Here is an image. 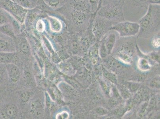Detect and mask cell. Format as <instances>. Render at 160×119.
Segmentation results:
<instances>
[{"label": "cell", "mask_w": 160, "mask_h": 119, "mask_svg": "<svg viewBox=\"0 0 160 119\" xmlns=\"http://www.w3.org/2000/svg\"><path fill=\"white\" fill-rule=\"evenodd\" d=\"M145 15L139 20V36L148 37L160 30V5H151Z\"/></svg>", "instance_id": "obj_1"}, {"label": "cell", "mask_w": 160, "mask_h": 119, "mask_svg": "<svg viewBox=\"0 0 160 119\" xmlns=\"http://www.w3.org/2000/svg\"><path fill=\"white\" fill-rule=\"evenodd\" d=\"M125 1L119 0L102 6L96 14L107 19L114 24L124 21L123 7Z\"/></svg>", "instance_id": "obj_2"}, {"label": "cell", "mask_w": 160, "mask_h": 119, "mask_svg": "<svg viewBox=\"0 0 160 119\" xmlns=\"http://www.w3.org/2000/svg\"><path fill=\"white\" fill-rule=\"evenodd\" d=\"M92 15L68 8V19L72 26L77 30H86L92 20Z\"/></svg>", "instance_id": "obj_3"}, {"label": "cell", "mask_w": 160, "mask_h": 119, "mask_svg": "<svg viewBox=\"0 0 160 119\" xmlns=\"http://www.w3.org/2000/svg\"><path fill=\"white\" fill-rule=\"evenodd\" d=\"M114 23L101 16L96 14L92 17L91 29L93 34L97 40L104 37L108 31L111 30Z\"/></svg>", "instance_id": "obj_4"}, {"label": "cell", "mask_w": 160, "mask_h": 119, "mask_svg": "<svg viewBox=\"0 0 160 119\" xmlns=\"http://www.w3.org/2000/svg\"><path fill=\"white\" fill-rule=\"evenodd\" d=\"M111 30L116 31L121 37H131L138 34L139 26L138 23L124 21L113 24Z\"/></svg>", "instance_id": "obj_5"}, {"label": "cell", "mask_w": 160, "mask_h": 119, "mask_svg": "<svg viewBox=\"0 0 160 119\" xmlns=\"http://www.w3.org/2000/svg\"><path fill=\"white\" fill-rule=\"evenodd\" d=\"M3 6L5 11L13 16L17 20H21V18H23V16L25 14V10L26 9L11 0H5Z\"/></svg>", "instance_id": "obj_6"}, {"label": "cell", "mask_w": 160, "mask_h": 119, "mask_svg": "<svg viewBox=\"0 0 160 119\" xmlns=\"http://www.w3.org/2000/svg\"><path fill=\"white\" fill-rule=\"evenodd\" d=\"M68 6L69 9L92 14L88 0H69Z\"/></svg>", "instance_id": "obj_7"}, {"label": "cell", "mask_w": 160, "mask_h": 119, "mask_svg": "<svg viewBox=\"0 0 160 119\" xmlns=\"http://www.w3.org/2000/svg\"><path fill=\"white\" fill-rule=\"evenodd\" d=\"M17 51V47L13 39L5 35L0 38V52L2 53H13Z\"/></svg>", "instance_id": "obj_8"}, {"label": "cell", "mask_w": 160, "mask_h": 119, "mask_svg": "<svg viewBox=\"0 0 160 119\" xmlns=\"http://www.w3.org/2000/svg\"><path fill=\"white\" fill-rule=\"evenodd\" d=\"M7 75L10 82L17 83L20 79V72L18 66L13 63H8L6 64Z\"/></svg>", "instance_id": "obj_9"}, {"label": "cell", "mask_w": 160, "mask_h": 119, "mask_svg": "<svg viewBox=\"0 0 160 119\" xmlns=\"http://www.w3.org/2000/svg\"><path fill=\"white\" fill-rule=\"evenodd\" d=\"M110 31V32L105 35L102 41L104 43L106 50L110 52L113 49L114 46L117 40V36L116 34V31Z\"/></svg>", "instance_id": "obj_10"}, {"label": "cell", "mask_w": 160, "mask_h": 119, "mask_svg": "<svg viewBox=\"0 0 160 119\" xmlns=\"http://www.w3.org/2000/svg\"><path fill=\"white\" fill-rule=\"evenodd\" d=\"M47 19L49 23L50 30L52 32L58 33L62 31V25L59 19L52 16H48Z\"/></svg>", "instance_id": "obj_11"}, {"label": "cell", "mask_w": 160, "mask_h": 119, "mask_svg": "<svg viewBox=\"0 0 160 119\" xmlns=\"http://www.w3.org/2000/svg\"><path fill=\"white\" fill-rule=\"evenodd\" d=\"M133 5L148 9L151 5H160V0H131Z\"/></svg>", "instance_id": "obj_12"}, {"label": "cell", "mask_w": 160, "mask_h": 119, "mask_svg": "<svg viewBox=\"0 0 160 119\" xmlns=\"http://www.w3.org/2000/svg\"><path fill=\"white\" fill-rule=\"evenodd\" d=\"M0 33L12 39H15V36L13 27L11 23H7L0 26Z\"/></svg>", "instance_id": "obj_13"}, {"label": "cell", "mask_w": 160, "mask_h": 119, "mask_svg": "<svg viewBox=\"0 0 160 119\" xmlns=\"http://www.w3.org/2000/svg\"><path fill=\"white\" fill-rule=\"evenodd\" d=\"M25 9H31L35 7V0H11Z\"/></svg>", "instance_id": "obj_14"}, {"label": "cell", "mask_w": 160, "mask_h": 119, "mask_svg": "<svg viewBox=\"0 0 160 119\" xmlns=\"http://www.w3.org/2000/svg\"><path fill=\"white\" fill-rule=\"evenodd\" d=\"M18 111L17 107L14 104H10L7 106L5 110V114L10 117H14L18 114Z\"/></svg>", "instance_id": "obj_15"}, {"label": "cell", "mask_w": 160, "mask_h": 119, "mask_svg": "<svg viewBox=\"0 0 160 119\" xmlns=\"http://www.w3.org/2000/svg\"><path fill=\"white\" fill-rule=\"evenodd\" d=\"M7 14L8 13L6 11L4 12L3 10L0 9V26L11 22V19Z\"/></svg>", "instance_id": "obj_16"}, {"label": "cell", "mask_w": 160, "mask_h": 119, "mask_svg": "<svg viewBox=\"0 0 160 119\" xmlns=\"http://www.w3.org/2000/svg\"><path fill=\"white\" fill-rule=\"evenodd\" d=\"M19 50L23 53H28L30 50V45L26 39H22L21 40L19 45Z\"/></svg>", "instance_id": "obj_17"}, {"label": "cell", "mask_w": 160, "mask_h": 119, "mask_svg": "<svg viewBox=\"0 0 160 119\" xmlns=\"http://www.w3.org/2000/svg\"><path fill=\"white\" fill-rule=\"evenodd\" d=\"M45 3L52 8H57L60 6L63 0H43Z\"/></svg>", "instance_id": "obj_18"}, {"label": "cell", "mask_w": 160, "mask_h": 119, "mask_svg": "<svg viewBox=\"0 0 160 119\" xmlns=\"http://www.w3.org/2000/svg\"><path fill=\"white\" fill-rule=\"evenodd\" d=\"M100 0H88L89 2L91 11L93 16L95 15L96 12L98 9Z\"/></svg>", "instance_id": "obj_19"}, {"label": "cell", "mask_w": 160, "mask_h": 119, "mask_svg": "<svg viewBox=\"0 0 160 119\" xmlns=\"http://www.w3.org/2000/svg\"><path fill=\"white\" fill-rule=\"evenodd\" d=\"M138 66L139 69L142 70H148L150 69V65L148 61L145 59H142L139 60L138 62Z\"/></svg>", "instance_id": "obj_20"}, {"label": "cell", "mask_w": 160, "mask_h": 119, "mask_svg": "<svg viewBox=\"0 0 160 119\" xmlns=\"http://www.w3.org/2000/svg\"><path fill=\"white\" fill-rule=\"evenodd\" d=\"M61 72L65 74L68 75L71 72V67L68 64L62 63L59 66Z\"/></svg>", "instance_id": "obj_21"}, {"label": "cell", "mask_w": 160, "mask_h": 119, "mask_svg": "<svg viewBox=\"0 0 160 119\" xmlns=\"http://www.w3.org/2000/svg\"><path fill=\"white\" fill-rule=\"evenodd\" d=\"M46 28L45 23L42 20H38L36 24V29L39 32H43Z\"/></svg>", "instance_id": "obj_22"}, {"label": "cell", "mask_w": 160, "mask_h": 119, "mask_svg": "<svg viewBox=\"0 0 160 119\" xmlns=\"http://www.w3.org/2000/svg\"><path fill=\"white\" fill-rule=\"evenodd\" d=\"M69 114L66 111H62L57 114L56 118L58 119H67L69 118Z\"/></svg>", "instance_id": "obj_23"}, {"label": "cell", "mask_w": 160, "mask_h": 119, "mask_svg": "<svg viewBox=\"0 0 160 119\" xmlns=\"http://www.w3.org/2000/svg\"><path fill=\"white\" fill-rule=\"evenodd\" d=\"M152 44L155 48L159 47L160 46V37H156L154 38L152 40Z\"/></svg>", "instance_id": "obj_24"}, {"label": "cell", "mask_w": 160, "mask_h": 119, "mask_svg": "<svg viewBox=\"0 0 160 119\" xmlns=\"http://www.w3.org/2000/svg\"><path fill=\"white\" fill-rule=\"evenodd\" d=\"M118 1L119 0H102V6L107 5V4L110 3L116 2V1Z\"/></svg>", "instance_id": "obj_25"}, {"label": "cell", "mask_w": 160, "mask_h": 119, "mask_svg": "<svg viewBox=\"0 0 160 119\" xmlns=\"http://www.w3.org/2000/svg\"><path fill=\"white\" fill-rule=\"evenodd\" d=\"M21 98L23 101H27L29 98L28 94L27 93L24 92L21 95Z\"/></svg>", "instance_id": "obj_26"}, {"label": "cell", "mask_w": 160, "mask_h": 119, "mask_svg": "<svg viewBox=\"0 0 160 119\" xmlns=\"http://www.w3.org/2000/svg\"><path fill=\"white\" fill-rule=\"evenodd\" d=\"M4 78H5V76H4L3 71L0 69V83L3 81Z\"/></svg>", "instance_id": "obj_27"}]
</instances>
